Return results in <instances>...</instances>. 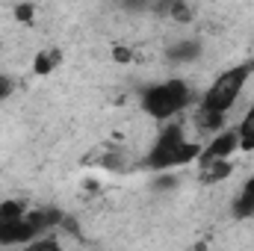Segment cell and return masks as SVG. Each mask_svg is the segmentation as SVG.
<instances>
[{"instance_id": "obj_1", "label": "cell", "mask_w": 254, "mask_h": 251, "mask_svg": "<svg viewBox=\"0 0 254 251\" xmlns=\"http://www.w3.org/2000/svg\"><path fill=\"white\" fill-rule=\"evenodd\" d=\"M252 63H240L213 77V83L204 89V95L195 101V110H192V125L198 130V136H213L216 130L225 127L228 113L237 107V101L243 98L252 80Z\"/></svg>"}, {"instance_id": "obj_2", "label": "cell", "mask_w": 254, "mask_h": 251, "mask_svg": "<svg viewBox=\"0 0 254 251\" xmlns=\"http://www.w3.org/2000/svg\"><path fill=\"white\" fill-rule=\"evenodd\" d=\"M198 154H201V142L190 139L187 127L178 119H172V122H163L160 133L154 136V142L142 160V166L151 172H172V169H181L187 163H195Z\"/></svg>"}, {"instance_id": "obj_3", "label": "cell", "mask_w": 254, "mask_h": 251, "mask_svg": "<svg viewBox=\"0 0 254 251\" xmlns=\"http://www.w3.org/2000/svg\"><path fill=\"white\" fill-rule=\"evenodd\" d=\"M198 95L192 92V86L181 77H172V80H163V83H151L142 89L139 95V104L145 110V116H151L154 122H172L178 119L184 110L195 107Z\"/></svg>"}, {"instance_id": "obj_4", "label": "cell", "mask_w": 254, "mask_h": 251, "mask_svg": "<svg viewBox=\"0 0 254 251\" xmlns=\"http://www.w3.org/2000/svg\"><path fill=\"white\" fill-rule=\"evenodd\" d=\"M240 151V133L237 127H222L216 130L204 145H201V154H198V163H213V160H231L234 154Z\"/></svg>"}, {"instance_id": "obj_5", "label": "cell", "mask_w": 254, "mask_h": 251, "mask_svg": "<svg viewBox=\"0 0 254 251\" xmlns=\"http://www.w3.org/2000/svg\"><path fill=\"white\" fill-rule=\"evenodd\" d=\"M234 172V163L231 160H213V163H198V175H201V184H222L228 181Z\"/></svg>"}, {"instance_id": "obj_6", "label": "cell", "mask_w": 254, "mask_h": 251, "mask_svg": "<svg viewBox=\"0 0 254 251\" xmlns=\"http://www.w3.org/2000/svg\"><path fill=\"white\" fill-rule=\"evenodd\" d=\"M237 133H240V151L243 154H254V101L243 113V119L237 125Z\"/></svg>"}, {"instance_id": "obj_7", "label": "cell", "mask_w": 254, "mask_h": 251, "mask_svg": "<svg viewBox=\"0 0 254 251\" xmlns=\"http://www.w3.org/2000/svg\"><path fill=\"white\" fill-rule=\"evenodd\" d=\"M234 216L237 219H254V175L243 184L237 201H234Z\"/></svg>"}, {"instance_id": "obj_8", "label": "cell", "mask_w": 254, "mask_h": 251, "mask_svg": "<svg viewBox=\"0 0 254 251\" xmlns=\"http://www.w3.org/2000/svg\"><path fill=\"white\" fill-rule=\"evenodd\" d=\"M60 63H63V51H60V48H45V51H39L36 60H33V74L45 77V74L57 71Z\"/></svg>"}, {"instance_id": "obj_9", "label": "cell", "mask_w": 254, "mask_h": 251, "mask_svg": "<svg viewBox=\"0 0 254 251\" xmlns=\"http://www.w3.org/2000/svg\"><path fill=\"white\" fill-rule=\"evenodd\" d=\"M198 54H201V45L198 42H175L169 48V60L172 63H192Z\"/></svg>"}, {"instance_id": "obj_10", "label": "cell", "mask_w": 254, "mask_h": 251, "mask_svg": "<svg viewBox=\"0 0 254 251\" xmlns=\"http://www.w3.org/2000/svg\"><path fill=\"white\" fill-rule=\"evenodd\" d=\"M27 213V204L24 201H0V225L6 222H15Z\"/></svg>"}, {"instance_id": "obj_11", "label": "cell", "mask_w": 254, "mask_h": 251, "mask_svg": "<svg viewBox=\"0 0 254 251\" xmlns=\"http://www.w3.org/2000/svg\"><path fill=\"white\" fill-rule=\"evenodd\" d=\"M169 12H172V18H175V21H184V24H187V21L192 18L190 6H187L184 0H172V6H169Z\"/></svg>"}, {"instance_id": "obj_12", "label": "cell", "mask_w": 254, "mask_h": 251, "mask_svg": "<svg viewBox=\"0 0 254 251\" xmlns=\"http://www.w3.org/2000/svg\"><path fill=\"white\" fill-rule=\"evenodd\" d=\"M15 18H18L21 24H33V18H36V6H33V3H18V6H15Z\"/></svg>"}, {"instance_id": "obj_13", "label": "cell", "mask_w": 254, "mask_h": 251, "mask_svg": "<svg viewBox=\"0 0 254 251\" xmlns=\"http://www.w3.org/2000/svg\"><path fill=\"white\" fill-rule=\"evenodd\" d=\"M113 60L122 63V65H127L130 60H133V48H127V45H116V48H113Z\"/></svg>"}, {"instance_id": "obj_14", "label": "cell", "mask_w": 254, "mask_h": 251, "mask_svg": "<svg viewBox=\"0 0 254 251\" xmlns=\"http://www.w3.org/2000/svg\"><path fill=\"white\" fill-rule=\"evenodd\" d=\"M12 92H15V80L9 74H0V101H6Z\"/></svg>"}, {"instance_id": "obj_15", "label": "cell", "mask_w": 254, "mask_h": 251, "mask_svg": "<svg viewBox=\"0 0 254 251\" xmlns=\"http://www.w3.org/2000/svg\"><path fill=\"white\" fill-rule=\"evenodd\" d=\"M148 3L151 0H122V6H127L130 12H142V9H148Z\"/></svg>"}]
</instances>
